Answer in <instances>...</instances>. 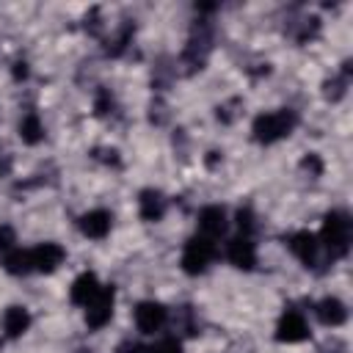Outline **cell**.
<instances>
[{
	"mask_svg": "<svg viewBox=\"0 0 353 353\" xmlns=\"http://www.w3.org/2000/svg\"><path fill=\"white\" fill-rule=\"evenodd\" d=\"M295 121H298L295 113L287 110V108L284 110H273V113H262V116L254 119V138L259 143H273V141L290 135Z\"/></svg>",
	"mask_w": 353,
	"mask_h": 353,
	"instance_id": "obj_1",
	"label": "cell"
},
{
	"mask_svg": "<svg viewBox=\"0 0 353 353\" xmlns=\"http://www.w3.org/2000/svg\"><path fill=\"white\" fill-rule=\"evenodd\" d=\"M323 245L331 256H345L350 248V221L345 212H328L323 221Z\"/></svg>",
	"mask_w": 353,
	"mask_h": 353,
	"instance_id": "obj_2",
	"label": "cell"
},
{
	"mask_svg": "<svg viewBox=\"0 0 353 353\" xmlns=\"http://www.w3.org/2000/svg\"><path fill=\"white\" fill-rule=\"evenodd\" d=\"M212 256H215V240H207V237L196 234V237H190V240L185 243L182 268H185V273L196 276V273H201V270L210 265Z\"/></svg>",
	"mask_w": 353,
	"mask_h": 353,
	"instance_id": "obj_3",
	"label": "cell"
},
{
	"mask_svg": "<svg viewBox=\"0 0 353 353\" xmlns=\"http://www.w3.org/2000/svg\"><path fill=\"white\" fill-rule=\"evenodd\" d=\"M113 298H116V292L108 284V287H99V292L88 301V306H85V323L91 328H102L110 320V314H113Z\"/></svg>",
	"mask_w": 353,
	"mask_h": 353,
	"instance_id": "obj_4",
	"label": "cell"
},
{
	"mask_svg": "<svg viewBox=\"0 0 353 353\" xmlns=\"http://www.w3.org/2000/svg\"><path fill=\"white\" fill-rule=\"evenodd\" d=\"M165 317H168V312H165V306L157 303V301H143V303L135 306V325H138L143 334L160 331V328L165 325Z\"/></svg>",
	"mask_w": 353,
	"mask_h": 353,
	"instance_id": "obj_5",
	"label": "cell"
},
{
	"mask_svg": "<svg viewBox=\"0 0 353 353\" xmlns=\"http://www.w3.org/2000/svg\"><path fill=\"white\" fill-rule=\"evenodd\" d=\"M61 262H63V248L58 243H39L36 248H30V265L39 273H52Z\"/></svg>",
	"mask_w": 353,
	"mask_h": 353,
	"instance_id": "obj_6",
	"label": "cell"
},
{
	"mask_svg": "<svg viewBox=\"0 0 353 353\" xmlns=\"http://www.w3.org/2000/svg\"><path fill=\"white\" fill-rule=\"evenodd\" d=\"M226 256H229V262H232L234 268H240V270H251V268L256 265V248H254V240L245 237V234L229 240Z\"/></svg>",
	"mask_w": 353,
	"mask_h": 353,
	"instance_id": "obj_7",
	"label": "cell"
},
{
	"mask_svg": "<svg viewBox=\"0 0 353 353\" xmlns=\"http://www.w3.org/2000/svg\"><path fill=\"white\" fill-rule=\"evenodd\" d=\"M199 234L207 240H218L221 234H226V212L221 207H204L199 212Z\"/></svg>",
	"mask_w": 353,
	"mask_h": 353,
	"instance_id": "obj_8",
	"label": "cell"
},
{
	"mask_svg": "<svg viewBox=\"0 0 353 353\" xmlns=\"http://www.w3.org/2000/svg\"><path fill=\"white\" fill-rule=\"evenodd\" d=\"M309 336V328H306V320L303 314L298 312H287L281 320H279V328H276V339L279 342H301Z\"/></svg>",
	"mask_w": 353,
	"mask_h": 353,
	"instance_id": "obj_9",
	"label": "cell"
},
{
	"mask_svg": "<svg viewBox=\"0 0 353 353\" xmlns=\"http://www.w3.org/2000/svg\"><path fill=\"white\" fill-rule=\"evenodd\" d=\"M290 248H292V254H295L306 268L317 262L320 243H317V237H314L312 232H295V234L290 237Z\"/></svg>",
	"mask_w": 353,
	"mask_h": 353,
	"instance_id": "obj_10",
	"label": "cell"
},
{
	"mask_svg": "<svg viewBox=\"0 0 353 353\" xmlns=\"http://www.w3.org/2000/svg\"><path fill=\"white\" fill-rule=\"evenodd\" d=\"M80 232L91 240H102L110 232V212L105 210H91L80 218Z\"/></svg>",
	"mask_w": 353,
	"mask_h": 353,
	"instance_id": "obj_11",
	"label": "cell"
},
{
	"mask_svg": "<svg viewBox=\"0 0 353 353\" xmlns=\"http://www.w3.org/2000/svg\"><path fill=\"white\" fill-rule=\"evenodd\" d=\"M317 317H320L323 325L334 328V325H342L347 320V309H345V303L339 298H323L317 303Z\"/></svg>",
	"mask_w": 353,
	"mask_h": 353,
	"instance_id": "obj_12",
	"label": "cell"
},
{
	"mask_svg": "<svg viewBox=\"0 0 353 353\" xmlns=\"http://www.w3.org/2000/svg\"><path fill=\"white\" fill-rule=\"evenodd\" d=\"M97 292H99L97 276H94V273H80V276L74 279V284H72V303L88 306V301H91Z\"/></svg>",
	"mask_w": 353,
	"mask_h": 353,
	"instance_id": "obj_13",
	"label": "cell"
},
{
	"mask_svg": "<svg viewBox=\"0 0 353 353\" xmlns=\"http://www.w3.org/2000/svg\"><path fill=\"white\" fill-rule=\"evenodd\" d=\"M28 325H30L28 309H22V306H8V309H6V314H3V331H6L11 339L22 336V334L28 331Z\"/></svg>",
	"mask_w": 353,
	"mask_h": 353,
	"instance_id": "obj_14",
	"label": "cell"
},
{
	"mask_svg": "<svg viewBox=\"0 0 353 353\" xmlns=\"http://www.w3.org/2000/svg\"><path fill=\"white\" fill-rule=\"evenodd\" d=\"M165 212V201L157 190H143L141 193V218L143 221H160Z\"/></svg>",
	"mask_w": 353,
	"mask_h": 353,
	"instance_id": "obj_15",
	"label": "cell"
},
{
	"mask_svg": "<svg viewBox=\"0 0 353 353\" xmlns=\"http://www.w3.org/2000/svg\"><path fill=\"white\" fill-rule=\"evenodd\" d=\"M3 268H6L8 273H14V276L30 273V270H33V265H30V251H25V248H11V251L3 256Z\"/></svg>",
	"mask_w": 353,
	"mask_h": 353,
	"instance_id": "obj_16",
	"label": "cell"
},
{
	"mask_svg": "<svg viewBox=\"0 0 353 353\" xmlns=\"http://www.w3.org/2000/svg\"><path fill=\"white\" fill-rule=\"evenodd\" d=\"M19 138L25 143H39L44 138V127H41V119L36 113H28L22 121H19Z\"/></svg>",
	"mask_w": 353,
	"mask_h": 353,
	"instance_id": "obj_17",
	"label": "cell"
},
{
	"mask_svg": "<svg viewBox=\"0 0 353 353\" xmlns=\"http://www.w3.org/2000/svg\"><path fill=\"white\" fill-rule=\"evenodd\" d=\"M149 353H182V342L174 336H163L149 347Z\"/></svg>",
	"mask_w": 353,
	"mask_h": 353,
	"instance_id": "obj_18",
	"label": "cell"
},
{
	"mask_svg": "<svg viewBox=\"0 0 353 353\" xmlns=\"http://www.w3.org/2000/svg\"><path fill=\"white\" fill-rule=\"evenodd\" d=\"M14 248V229L11 226H0V254H8Z\"/></svg>",
	"mask_w": 353,
	"mask_h": 353,
	"instance_id": "obj_19",
	"label": "cell"
},
{
	"mask_svg": "<svg viewBox=\"0 0 353 353\" xmlns=\"http://www.w3.org/2000/svg\"><path fill=\"white\" fill-rule=\"evenodd\" d=\"M301 165H303L312 176H320V174H323V163H320V157H317V154H306Z\"/></svg>",
	"mask_w": 353,
	"mask_h": 353,
	"instance_id": "obj_20",
	"label": "cell"
},
{
	"mask_svg": "<svg viewBox=\"0 0 353 353\" xmlns=\"http://www.w3.org/2000/svg\"><path fill=\"white\" fill-rule=\"evenodd\" d=\"M237 226H240V232L248 237V232L254 229V215H251V210H240V212H237Z\"/></svg>",
	"mask_w": 353,
	"mask_h": 353,
	"instance_id": "obj_21",
	"label": "cell"
},
{
	"mask_svg": "<svg viewBox=\"0 0 353 353\" xmlns=\"http://www.w3.org/2000/svg\"><path fill=\"white\" fill-rule=\"evenodd\" d=\"M108 105H110V97L105 91H99V97H97V113H108Z\"/></svg>",
	"mask_w": 353,
	"mask_h": 353,
	"instance_id": "obj_22",
	"label": "cell"
},
{
	"mask_svg": "<svg viewBox=\"0 0 353 353\" xmlns=\"http://www.w3.org/2000/svg\"><path fill=\"white\" fill-rule=\"evenodd\" d=\"M14 66H17V69H14V77H17V80H25V77H28V66H25V63H14Z\"/></svg>",
	"mask_w": 353,
	"mask_h": 353,
	"instance_id": "obj_23",
	"label": "cell"
},
{
	"mask_svg": "<svg viewBox=\"0 0 353 353\" xmlns=\"http://www.w3.org/2000/svg\"><path fill=\"white\" fill-rule=\"evenodd\" d=\"M119 350H121V353H138V350H141V347H138V345H135V342H124V345H121V347H119Z\"/></svg>",
	"mask_w": 353,
	"mask_h": 353,
	"instance_id": "obj_24",
	"label": "cell"
}]
</instances>
